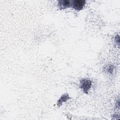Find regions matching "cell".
<instances>
[{
	"instance_id": "cell-1",
	"label": "cell",
	"mask_w": 120,
	"mask_h": 120,
	"mask_svg": "<svg viewBox=\"0 0 120 120\" xmlns=\"http://www.w3.org/2000/svg\"><path fill=\"white\" fill-rule=\"evenodd\" d=\"M92 82L91 80L88 78H82L80 81V88L83 93L88 94L89 90L91 88Z\"/></svg>"
},
{
	"instance_id": "cell-2",
	"label": "cell",
	"mask_w": 120,
	"mask_h": 120,
	"mask_svg": "<svg viewBox=\"0 0 120 120\" xmlns=\"http://www.w3.org/2000/svg\"><path fill=\"white\" fill-rule=\"evenodd\" d=\"M86 3L84 0H71V7L76 10L80 11L82 10Z\"/></svg>"
},
{
	"instance_id": "cell-3",
	"label": "cell",
	"mask_w": 120,
	"mask_h": 120,
	"mask_svg": "<svg viewBox=\"0 0 120 120\" xmlns=\"http://www.w3.org/2000/svg\"><path fill=\"white\" fill-rule=\"evenodd\" d=\"M70 6L71 0H60L58 1V7L60 10L68 8Z\"/></svg>"
},
{
	"instance_id": "cell-4",
	"label": "cell",
	"mask_w": 120,
	"mask_h": 120,
	"mask_svg": "<svg viewBox=\"0 0 120 120\" xmlns=\"http://www.w3.org/2000/svg\"><path fill=\"white\" fill-rule=\"evenodd\" d=\"M70 99V98L69 97V95L68 93H65L61 95V96L60 97L59 99L58 100L57 105L58 106H60L62 105V103L64 102H66V101L68 100V99Z\"/></svg>"
},
{
	"instance_id": "cell-5",
	"label": "cell",
	"mask_w": 120,
	"mask_h": 120,
	"mask_svg": "<svg viewBox=\"0 0 120 120\" xmlns=\"http://www.w3.org/2000/svg\"><path fill=\"white\" fill-rule=\"evenodd\" d=\"M113 66L112 65H108L107 66L105 67V71L107 73L111 74L112 73L113 71Z\"/></svg>"
},
{
	"instance_id": "cell-6",
	"label": "cell",
	"mask_w": 120,
	"mask_h": 120,
	"mask_svg": "<svg viewBox=\"0 0 120 120\" xmlns=\"http://www.w3.org/2000/svg\"><path fill=\"white\" fill-rule=\"evenodd\" d=\"M114 41L116 44H117L118 45H119V43H120V38H119V36L118 35L116 36V37L115 38Z\"/></svg>"
}]
</instances>
